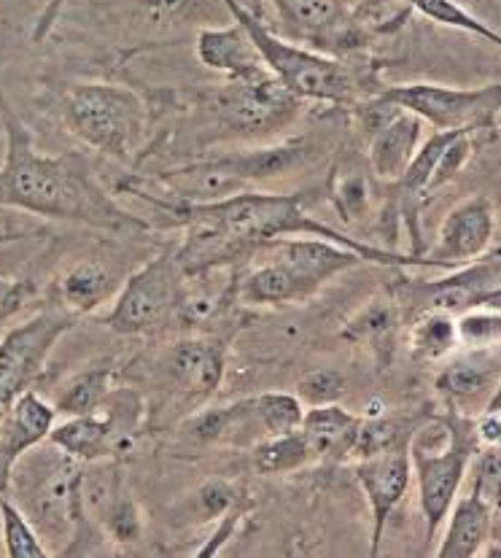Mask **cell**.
<instances>
[{"label":"cell","instance_id":"6da1fadb","mask_svg":"<svg viewBox=\"0 0 501 558\" xmlns=\"http://www.w3.org/2000/svg\"><path fill=\"white\" fill-rule=\"evenodd\" d=\"M133 195L140 201L151 203L154 208L168 214L175 225L184 227L186 238L175 248L181 270L186 278L208 276V272L221 270L227 265L250 259L278 238H323V241L340 243L362 256V262H375L380 267H396V270H426L424 256L391 252V248L372 246L367 241L345 235L334 230L332 225L313 219L305 210V195L292 192H254L243 190L237 195L219 197V201H170V197H157L151 192L133 186Z\"/></svg>","mask_w":501,"mask_h":558},{"label":"cell","instance_id":"7a4b0ae2","mask_svg":"<svg viewBox=\"0 0 501 558\" xmlns=\"http://www.w3.org/2000/svg\"><path fill=\"white\" fill-rule=\"evenodd\" d=\"M0 124L5 154L0 162V208L25 210L44 219L78 221L95 230L144 232L149 221L122 208L111 192L102 190L93 162L78 151L41 154L30 128L22 122L0 84Z\"/></svg>","mask_w":501,"mask_h":558},{"label":"cell","instance_id":"3957f363","mask_svg":"<svg viewBox=\"0 0 501 558\" xmlns=\"http://www.w3.org/2000/svg\"><path fill=\"white\" fill-rule=\"evenodd\" d=\"M261 252L270 254L265 265L248 270L235 287L237 303L250 307L305 303L329 281L362 265V256L351 248L307 235L278 238Z\"/></svg>","mask_w":501,"mask_h":558},{"label":"cell","instance_id":"277c9868","mask_svg":"<svg viewBox=\"0 0 501 558\" xmlns=\"http://www.w3.org/2000/svg\"><path fill=\"white\" fill-rule=\"evenodd\" d=\"M442 415L445 437L442 446L437 440L440 435V418L437 413L426 415L413 432L410 440V461H413V477L418 483V505L426 523V543H435L437 532L445 523L466 475H469L472 457L477 453L475 415L455 413L448 410Z\"/></svg>","mask_w":501,"mask_h":558},{"label":"cell","instance_id":"5b68a950","mask_svg":"<svg viewBox=\"0 0 501 558\" xmlns=\"http://www.w3.org/2000/svg\"><path fill=\"white\" fill-rule=\"evenodd\" d=\"M310 151V141L294 138L286 144L265 146V149L224 154V157L181 165V168L159 173L157 184L170 190V195H173L170 201H219V197L250 190L261 181L283 179V175L294 173L307 162Z\"/></svg>","mask_w":501,"mask_h":558},{"label":"cell","instance_id":"8992f818","mask_svg":"<svg viewBox=\"0 0 501 558\" xmlns=\"http://www.w3.org/2000/svg\"><path fill=\"white\" fill-rule=\"evenodd\" d=\"M221 5L248 33L267 71L281 78L294 95H300L302 100H321L334 106L356 102V78L345 62L276 36L243 0H221Z\"/></svg>","mask_w":501,"mask_h":558},{"label":"cell","instance_id":"52a82bcc","mask_svg":"<svg viewBox=\"0 0 501 558\" xmlns=\"http://www.w3.org/2000/svg\"><path fill=\"white\" fill-rule=\"evenodd\" d=\"M68 133L87 149L113 159H130L146 128V108L138 93L119 84H73L60 102Z\"/></svg>","mask_w":501,"mask_h":558},{"label":"cell","instance_id":"ba28073f","mask_svg":"<svg viewBox=\"0 0 501 558\" xmlns=\"http://www.w3.org/2000/svg\"><path fill=\"white\" fill-rule=\"evenodd\" d=\"M210 113L227 135L246 141L276 138L292 128L302 111V98L270 71L227 78L210 98Z\"/></svg>","mask_w":501,"mask_h":558},{"label":"cell","instance_id":"9c48e42d","mask_svg":"<svg viewBox=\"0 0 501 558\" xmlns=\"http://www.w3.org/2000/svg\"><path fill=\"white\" fill-rule=\"evenodd\" d=\"M380 100L415 113L435 130H469L477 138L493 141L501 119V82L486 87H448V84L410 82L386 87Z\"/></svg>","mask_w":501,"mask_h":558},{"label":"cell","instance_id":"30bf717a","mask_svg":"<svg viewBox=\"0 0 501 558\" xmlns=\"http://www.w3.org/2000/svg\"><path fill=\"white\" fill-rule=\"evenodd\" d=\"M186 281L190 278L175 259V248H164L119 287L102 322L124 338L157 332L173 313H181Z\"/></svg>","mask_w":501,"mask_h":558},{"label":"cell","instance_id":"8fae6325","mask_svg":"<svg viewBox=\"0 0 501 558\" xmlns=\"http://www.w3.org/2000/svg\"><path fill=\"white\" fill-rule=\"evenodd\" d=\"M76 327V316L60 303L41 307L0 340V418L25 391L36 386L62 335Z\"/></svg>","mask_w":501,"mask_h":558},{"label":"cell","instance_id":"7c38bea8","mask_svg":"<svg viewBox=\"0 0 501 558\" xmlns=\"http://www.w3.org/2000/svg\"><path fill=\"white\" fill-rule=\"evenodd\" d=\"M501 287V252L486 254L480 259L448 270V276L431 278H404L400 276L394 287V300L402 307V316L413 318L424 311H445L459 316L482 303L488 292Z\"/></svg>","mask_w":501,"mask_h":558},{"label":"cell","instance_id":"4fadbf2b","mask_svg":"<svg viewBox=\"0 0 501 558\" xmlns=\"http://www.w3.org/2000/svg\"><path fill=\"white\" fill-rule=\"evenodd\" d=\"M117 397V391H113ZM138 400L124 408L117 397V410L111 408V397L98 413L71 415L62 424L51 426L47 442L73 461H102L124 453L133 442L135 421H138Z\"/></svg>","mask_w":501,"mask_h":558},{"label":"cell","instance_id":"5bb4252c","mask_svg":"<svg viewBox=\"0 0 501 558\" xmlns=\"http://www.w3.org/2000/svg\"><path fill=\"white\" fill-rule=\"evenodd\" d=\"M497 203L488 195H472L455 203L437 230L435 248L426 252L429 270H455L488 254L497 238Z\"/></svg>","mask_w":501,"mask_h":558},{"label":"cell","instance_id":"9a60e30c","mask_svg":"<svg viewBox=\"0 0 501 558\" xmlns=\"http://www.w3.org/2000/svg\"><path fill=\"white\" fill-rule=\"evenodd\" d=\"M413 440V437H410ZM410 440L394 442L389 448L367 453L356 459V481L367 497L369 515H372V539L369 556L380 554V543L389 529L391 515L407 497L413 483V461H410Z\"/></svg>","mask_w":501,"mask_h":558},{"label":"cell","instance_id":"2e32d148","mask_svg":"<svg viewBox=\"0 0 501 558\" xmlns=\"http://www.w3.org/2000/svg\"><path fill=\"white\" fill-rule=\"evenodd\" d=\"M437 375L442 405L464 415H480L501 378V345L497 349H459Z\"/></svg>","mask_w":501,"mask_h":558},{"label":"cell","instance_id":"e0dca14e","mask_svg":"<svg viewBox=\"0 0 501 558\" xmlns=\"http://www.w3.org/2000/svg\"><path fill=\"white\" fill-rule=\"evenodd\" d=\"M162 373L184 400H210L227 373V345L216 338H184L162 354Z\"/></svg>","mask_w":501,"mask_h":558},{"label":"cell","instance_id":"ac0fdd59","mask_svg":"<svg viewBox=\"0 0 501 558\" xmlns=\"http://www.w3.org/2000/svg\"><path fill=\"white\" fill-rule=\"evenodd\" d=\"M57 424V410L36 391H25L0 418V494L9 492L16 461L41 446Z\"/></svg>","mask_w":501,"mask_h":558},{"label":"cell","instance_id":"d6986e66","mask_svg":"<svg viewBox=\"0 0 501 558\" xmlns=\"http://www.w3.org/2000/svg\"><path fill=\"white\" fill-rule=\"evenodd\" d=\"M364 415L351 413L340 402L329 405H313L302 415L300 432L305 435L316 461H349L356 451L358 432H362Z\"/></svg>","mask_w":501,"mask_h":558},{"label":"cell","instance_id":"ffe728a7","mask_svg":"<svg viewBox=\"0 0 501 558\" xmlns=\"http://www.w3.org/2000/svg\"><path fill=\"white\" fill-rule=\"evenodd\" d=\"M426 122L410 111H396L378 133L369 138V168L375 179L396 184L407 170L410 159L424 141Z\"/></svg>","mask_w":501,"mask_h":558},{"label":"cell","instance_id":"44dd1931","mask_svg":"<svg viewBox=\"0 0 501 558\" xmlns=\"http://www.w3.org/2000/svg\"><path fill=\"white\" fill-rule=\"evenodd\" d=\"M195 54L205 68L227 78L267 71L265 60L237 22L230 27H200L195 38Z\"/></svg>","mask_w":501,"mask_h":558},{"label":"cell","instance_id":"7402d4cb","mask_svg":"<svg viewBox=\"0 0 501 558\" xmlns=\"http://www.w3.org/2000/svg\"><path fill=\"white\" fill-rule=\"evenodd\" d=\"M192 437L203 442H219V446L232 448H254L267 437L265 424H261L256 397L237 400L227 408H213L197 413L190 421Z\"/></svg>","mask_w":501,"mask_h":558},{"label":"cell","instance_id":"603a6c76","mask_svg":"<svg viewBox=\"0 0 501 558\" xmlns=\"http://www.w3.org/2000/svg\"><path fill=\"white\" fill-rule=\"evenodd\" d=\"M437 558H475L491 543L493 508L472 488L466 497H455Z\"/></svg>","mask_w":501,"mask_h":558},{"label":"cell","instance_id":"cb8c5ba5","mask_svg":"<svg viewBox=\"0 0 501 558\" xmlns=\"http://www.w3.org/2000/svg\"><path fill=\"white\" fill-rule=\"evenodd\" d=\"M402 322V307L394 300V294L391 298H375L349 318V324L343 327V340L369 349L378 362L389 364L396 351Z\"/></svg>","mask_w":501,"mask_h":558},{"label":"cell","instance_id":"d4e9b609","mask_svg":"<svg viewBox=\"0 0 501 558\" xmlns=\"http://www.w3.org/2000/svg\"><path fill=\"white\" fill-rule=\"evenodd\" d=\"M117 292V276L102 262H78L57 283V303L78 318L111 303Z\"/></svg>","mask_w":501,"mask_h":558},{"label":"cell","instance_id":"484cf974","mask_svg":"<svg viewBox=\"0 0 501 558\" xmlns=\"http://www.w3.org/2000/svg\"><path fill=\"white\" fill-rule=\"evenodd\" d=\"M113 380H117V364L111 359H102V362L89 364L82 373L73 375L51 405H54L57 415H65V418L98 413L108 397L113 395Z\"/></svg>","mask_w":501,"mask_h":558},{"label":"cell","instance_id":"4316f807","mask_svg":"<svg viewBox=\"0 0 501 558\" xmlns=\"http://www.w3.org/2000/svg\"><path fill=\"white\" fill-rule=\"evenodd\" d=\"M283 20L292 22L307 38H332L343 44L353 38V25L345 20L340 0H276Z\"/></svg>","mask_w":501,"mask_h":558},{"label":"cell","instance_id":"83f0119b","mask_svg":"<svg viewBox=\"0 0 501 558\" xmlns=\"http://www.w3.org/2000/svg\"><path fill=\"white\" fill-rule=\"evenodd\" d=\"M410 356L424 364H440L459 351L455 316L445 311H424L410 318Z\"/></svg>","mask_w":501,"mask_h":558},{"label":"cell","instance_id":"f1b7e54d","mask_svg":"<svg viewBox=\"0 0 501 558\" xmlns=\"http://www.w3.org/2000/svg\"><path fill=\"white\" fill-rule=\"evenodd\" d=\"M250 461H254V470L261 472V475H289V472L305 470L307 464L316 461V457H313L305 435L294 429L256 442L250 448Z\"/></svg>","mask_w":501,"mask_h":558},{"label":"cell","instance_id":"f546056e","mask_svg":"<svg viewBox=\"0 0 501 558\" xmlns=\"http://www.w3.org/2000/svg\"><path fill=\"white\" fill-rule=\"evenodd\" d=\"M100 523L117 545H133L144 534V515H140L138 502L119 483L102 502Z\"/></svg>","mask_w":501,"mask_h":558},{"label":"cell","instance_id":"4dcf8cb0","mask_svg":"<svg viewBox=\"0 0 501 558\" xmlns=\"http://www.w3.org/2000/svg\"><path fill=\"white\" fill-rule=\"evenodd\" d=\"M407 3L413 5L420 16L437 22V25L453 27V31H464L469 33V36L482 38L486 44H493V47L501 49V33L493 31V27H488L482 20H477L475 14H469V11H466L461 3H455V0H407Z\"/></svg>","mask_w":501,"mask_h":558},{"label":"cell","instance_id":"1f68e13d","mask_svg":"<svg viewBox=\"0 0 501 558\" xmlns=\"http://www.w3.org/2000/svg\"><path fill=\"white\" fill-rule=\"evenodd\" d=\"M0 537H3L5 556L11 558H47L49 550L44 548L41 537L30 521L16 505L9 502L5 494H0Z\"/></svg>","mask_w":501,"mask_h":558},{"label":"cell","instance_id":"d6a6232c","mask_svg":"<svg viewBox=\"0 0 501 558\" xmlns=\"http://www.w3.org/2000/svg\"><path fill=\"white\" fill-rule=\"evenodd\" d=\"M334 214L343 225H358L372 214V190H369L367 175L349 173L338 175L332 184V195H329Z\"/></svg>","mask_w":501,"mask_h":558},{"label":"cell","instance_id":"836d02e7","mask_svg":"<svg viewBox=\"0 0 501 558\" xmlns=\"http://www.w3.org/2000/svg\"><path fill=\"white\" fill-rule=\"evenodd\" d=\"M459 349H497L501 345V311L469 307L455 316Z\"/></svg>","mask_w":501,"mask_h":558},{"label":"cell","instance_id":"e575fe53","mask_svg":"<svg viewBox=\"0 0 501 558\" xmlns=\"http://www.w3.org/2000/svg\"><path fill=\"white\" fill-rule=\"evenodd\" d=\"M256 405H259V415H261V424H265L267 437L300 429L302 415H305V405L300 402V397L289 395V391H267V395H256Z\"/></svg>","mask_w":501,"mask_h":558},{"label":"cell","instance_id":"d590c367","mask_svg":"<svg viewBox=\"0 0 501 558\" xmlns=\"http://www.w3.org/2000/svg\"><path fill=\"white\" fill-rule=\"evenodd\" d=\"M477 144H480V138H477L475 133H469V130H461L451 144L442 149L440 159H437V165H435V173H431V179H429V190H426L429 192V197L435 195L437 190H442V186L451 184L455 175L466 168V162L475 157Z\"/></svg>","mask_w":501,"mask_h":558},{"label":"cell","instance_id":"8d00e7d4","mask_svg":"<svg viewBox=\"0 0 501 558\" xmlns=\"http://www.w3.org/2000/svg\"><path fill=\"white\" fill-rule=\"evenodd\" d=\"M472 488L491 505L501 508V446H480L469 464Z\"/></svg>","mask_w":501,"mask_h":558},{"label":"cell","instance_id":"74e56055","mask_svg":"<svg viewBox=\"0 0 501 558\" xmlns=\"http://www.w3.org/2000/svg\"><path fill=\"white\" fill-rule=\"evenodd\" d=\"M345 375L338 367H318L297 384V397L305 408L329 405L345 397Z\"/></svg>","mask_w":501,"mask_h":558},{"label":"cell","instance_id":"f35d334b","mask_svg":"<svg viewBox=\"0 0 501 558\" xmlns=\"http://www.w3.org/2000/svg\"><path fill=\"white\" fill-rule=\"evenodd\" d=\"M237 488L227 481H210L205 483L200 492L192 497L195 505V518L200 521H221L224 515H230L232 510H237Z\"/></svg>","mask_w":501,"mask_h":558},{"label":"cell","instance_id":"ab89813d","mask_svg":"<svg viewBox=\"0 0 501 558\" xmlns=\"http://www.w3.org/2000/svg\"><path fill=\"white\" fill-rule=\"evenodd\" d=\"M138 9L154 25H175L192 22L205 14L203 0H138Z\"/></svg>","mask_w":501,"mask_h":558},{"label":"cell","instance_id":"60d3db41","mask_svg":"<svg viewBox=\"0 0 501 558\" xmlns=\"http://www.w3.org/2000/svg\"><path fill=\"white\" fill-rule=\"evenodd\" d=\"M38 298V287L33 278L0 276V327L20 316L33 300Z\"/></svg>","mask_w":501,"mask_h":558},{"label":"cell","instance_id":"b9f144b4","mask_svg":"<svg viewBox=\"0 0 501 558\" xmlns=\"http://www.w3.org/2000/svg\"><path fill=\"white\" fill-rule=\"evenodd\" d=\"M475 432L480 446H501V413L482 410L480 415H475Z\"/></svg>","mask_w":501,"mask_h":558},{"label":"cell","instance_id":"7bdbcfd3","mask_svg":"<svg viewBox=\"0 0 501 558\" xmlns=\"http://www.w3.org/2000/svg\"><path fill=\"white\" fill-rule=\"evenodd\" d=\"M68 3H71V0H49V3L44 5V11H41V14H38L36 25H33V41L41 44L44 38H47L49 33L54 31L57 20H60V14H62V11H65Z\"/></svg>","mask_w":501,"mask_h":558},{"label":"cell","instance_id":"ee69618b","mask_svg":"<svg viewBox=\"0 0 501 558\" xmlns=\"http://www.w3.org/2000/svg\"><path fill=\"white\" fill-rule=\"evenodd\" d=\"M491 543L501 548V508L493 510V529H491Z\"/></svg>","mask_w":501,"mask_h":558},{"label":"cell","instance_id":"f6af8a7d","mask_svg":"<svg viewBox=\"0 0 501 558\" xmlns=\"http://www.w3.org/2000/svg\"><path fill=\"white\" fill-rule=\"evenodd\" d=\"M486 410H493V413H501V378H499L497 391H493V397H491V400H488Z\"/></svg>","mask_w":501,"mask_h":558},{"label":"cell","instance_id":"bcb514c9","mask_svg":"<svg viewBox=\"0 0 501 558\" xmlns=\"http://www.w3.org/2000/svg\"><path fill=\"white\" fill-rule=\"evenodd\" d=\"M22 232H0V246H3V243H16V241H22Z\"/></svg>","mask_w":501,"mask_h":558},{"label":"cell","instance_id":"7dc6e473","mask_svg":"<svg viewBox=\"0 0 501 558\" xmlns=\"http://www.w3.org/2000/svg\"><path fill=\"white\" fill-rule=\"evenodd\" d=\"M340 3H343L345 9H349V5H362V3H367V0H340Z\"/></svg>","mask_w":501,"mask_h":558}]
</instances>
